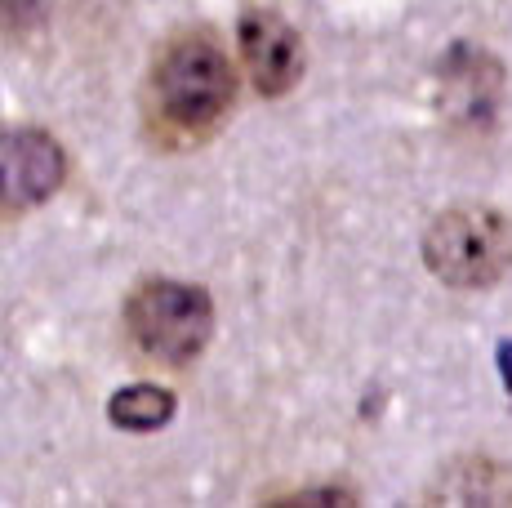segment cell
<instances>
[{
  "mask_svg": "<svg viewBox=\"0 0 512 508\" xmlns=\"http://www.w3.org/2000/svg\"><path fill=\"white\" fill-rule=\"evenodd\" d=\"M236 103V67L214 27H179L152 54L143 81V125L161 152H192L214 139Z\"/></svg>",
  "mask_w": 512,
  "mask_h": 508,
  "instance_id": "cell-1",
  "label": "cell"
},
{
  "mask_svg": "<svg viewBox=\"0 0 512 508\" xmlns=\"http://www.w3.org/2000/svg\"><path fill=\"white\" fill-rule=\"evenodd\" d=\"M121 330L130 353L161 370H187L214 339V299L201 286L143 277L125 295Z\"/></svg>",
  "mask_w": 512,
  "mask_h": 508,
  "instance_id": "cell-2",
  "label": "cell"
},
{
  "mask_svg": "<svg viewBox=\"0 0 512 508\" xmlns=\"http://www.w3.org/2000/svg\"><path fill=\"white\" fill-rule=\"evenodd\" d=\"M423 263L455 290H486L512 272V219L495 205H450L423 232Z\"/></svg>",
  "mask_w": 512,
  "mask_h": 508,
  "instance_id": "cell-3",
  "label": "cell"
},
{
  "mask_svg": "<svg viewBox=\"0 0 512 508\" xmlns=\"http://www.w3.org/2000/svg\"><path fill=\"white\" fill-rule=\"evenodd\" d=\"M67 183V152L41 125H14L0 130V214L36 210Z\"/></svg>",
  "mask_w": 512,
  "mask_h": 508,
  "instance_id": "cell-4",
  "label": "cell"
},
{
  "mask_svg": "<svg viewBox=\"0 0 512 508\" xmlns=\"http://www.w3.org/2000/svg\"><path fill=\"white\" fill-rule=\"evenodd\" d=\"M241 63L250 85L263 99H285L303 76V41L281 14L272 9H250L236 27Z\"/></svg>",
  "mask_w": 512,
  "mask_h": 508,
  "instance_id": "cell-5",
  "label": "cell"
},
{
  "mask_svg": "<svg viewBox=\"0 0 512 508\" xmlns=\"http://www.w3.org/2000/svg\"><path fill=\"white\" fill-rule=\"evenodd\" d=\"M504 99V67L477 45H455L441 58V112L459 130H490Z\"/></svg>",
  "mask_w": 512,
  "mask_h": 508,
  "instance_id": "cell-6",
  "label": "cell"
},
{
  "mask_svg": "<svg viewBox=\"0 0 512 508\" xmlns=\"http://www.w3.org/2000/svg\"><path fill=\"white\" fill-rule=\"evenodd\" d=\"M432 500L441 504H512V473L486 455H468L441 473Z\"/></svg>",
  "mask_w": 512,
  "mask_h": 508,
  "instance_id": "cell-7",
  "label": "cell"
},
{
  "mask_svg": "<svg viewBox=\"0 0 512 508\" xmlns=\"http://www.w3.org/2000/svg\"><path fill=\"white\" fill-rule=\"evenodd\" d=\"M174 393L161 384H130L121 388V393H112V402H107V419H112L116 428H125V433H156V428H165L174 419Z\"/></svg>",
  "mask_w": 512,
  "mask_h": 508,
  "instance_id": "cell-8",
  "label": "cell"
},
{
  "mask_svg": "<svg viewBox=\"0 0 512 508\" xmlns=\"http://www.w3.org/2000/svg\"><path fill=\"white\" fill-rule=\"evenodd\" d=\"M54 0H0V36L9 41H27L49 23Z\"/></svg>",
  "mask_w": 512,
  "mask_h": 508,
  "instance_id": "cell-9",
  "label": "cell"
},
{
  "mask_svg": "<svg viewBox=\"0 0 512 508\" xmlns=\"http://www.w3.org/2000/svg\"><path fill=\"white\" fill-rule=\"evenodd\" d=\"M268 504H357V495H343V491H308V495H281V500Z\"/></svg>",
  "mask_w": 512,
  "mask_h": 508,
  "instance_id": "cell-10",
  "label": "cell"
},
{
  "mask_svg": "<svg viewBox=\"0 0 512 508\" xmlns=\"http://www.w3.org/2000/svg\"><path fill=\"white\" fill-rule=\"evenodd\" d=\"M499 375H504V388L512 393V339L499 344Z\"/></svg>",
  "mask_w": 512,
  "mask_h": 508,
  "instance_id": "cell-11",
  "label": "cell"
}]
</instances>
